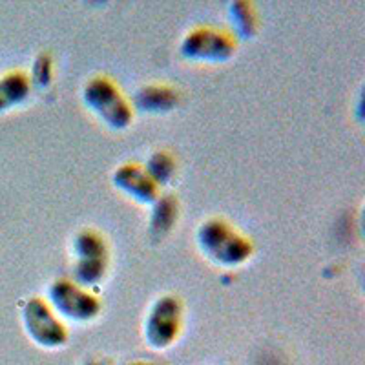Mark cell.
<instances>
[{"instance_id":"cell-1","label":"cell","mask_w":365,"mask_h":365,"mask_svg":"<svg viewBox=\"0 0 365 365\" xmlns=\"http://www.w3.org/2000/svg\"><path fill=\"white\" fill-rule=\"evenodd\" d=\"M195 241L208 262L223 269L243 265L254 252L252 241L221 217L203 221L195 232Z\"/></svg>"},{"instance_id":"cell-2","label":"cell","mask_w":365,"mask_h":365,"mask_svg":"<svg viewBox=\"0 0 365 365\" xmlns=\"http://www.w3.org/2000/svg\"><path fill=\"white\" fill-rule=\"evenodd\" d=\"M83 103L97 119L112 130H125L132 125V101L123 96L120 88L110 77H91L83 88Z\"/></svg>"},{"instance_id":"cell-3","label":"cell","mask_w":365,"mask_h":365,"mask_svg":"<svg viewBox=\"0 0 365 365\" xmlns=\"http://www.w3.org/2000/svg\"><path fill=\"white\" fill-rule=\"evenodd\" d=\"M179 53L195 64H223L236 53V38L210 26H195L182 37Z\"/></svg>"},{"instance_id":"cell-4","label":"cell","mask_w":365,"mask_h":365,"mask_svg":"<svg viewBox=\"0 0 365 365\" xmlns=\"http://www.w3.org/2000/svg\"><path fill=\"white\" fill-rule=\"evenodd\" d=\"M75 283L91 289L97 287L106 276L108 269V245L97 230L84 228L73 237Z\"/></svg>"},{"instance_id":"cell-5","label":"cell","mask_w":365,"mask_h":365,"mask_svg":"<svg viewBox=\"0 0 365 365\" xmlns=\"http://www.w3.org/2000/svg\"><path fill=\"white\" fill-rule=\"evenodd\" d=\"M50 307L61 319H70L77 324L91 322L97 318L103 309L99 298L91 294L90 289L75 283L73 279H55L48 287V299Z\"/></svg>"},{"instance_id":"cell-6","label":"cell","mask_w":365,"mask_h":365,"mask_svg":"<svg viewBox=\"0 0 365 365\" xmlns=\"http://www.w3.org/2000/svg\"><path fill=\"white\" fill-rule=\"evenodd\" d=\"M182 329V305L178 296L166 294L150 305L145 318V340L155 351H165L178 341Z\"/></svg>"},{"instance_id":"cell-7","label":"cell","mask_w":365,"mask_h":365,"mask_svg":"<svg viewBox=\"0 0 365 365\" xmlns=\"http://www.w3.org/2000/svg\"><path fill=\"white\" fill-rule=\"evenodd\" d=\"M24 331L38 347L58 349L66 345L68 329L55 314L50 303L42 298H29L22 307Z\"/></svg>"},{"instance_id":"cell-8","label":"cell","mask_w":365,"mask_h":365,"mask_svg":"<svg viewBox=\"0 0 365 365\" xmlns=\"http://www.w3.org/2000/svg\"><path fill=\"white\" fill-rule=\"evenodd\" d=\"M113 187L119 188L130 200L139 205H152L158 201L159 187L152 181L146 174L145 166L137 165V163H125V165L117 166L115 172L112 174Z\"/></svg>"},{"instance_id":"cell-9","label":"cell","mask_w":365,"mask_h":365,"mask_svg":"<svg viewBox=\"0 0 365 365\" xmlns=\"http://www.w3.org/2000/svg\"><path fill=\"white\" fill-rule=\"evenodd\" d=\"M179 93L166 84H146L133 96L132 106L145 113H168L178 106Z\"/></svg>"},{"instance_id":"cell-10","label":"cell","mask_w":365,"mask_h":365,"mask_svg":"<svg viewBox=\"0 0 365 365\" xmlns=\"http://www.w3.org/2000/svg\"><path fill=\"white\" fill-rule=\"evenodd\" d=\"M31 93L29 75L21 70L6 71L0 75V113L19 108Z\"/></svg>"},{"instance_id":"cell-11","label":"cell","mask_w":365,"mask_h":365,"mask_svg":"<svg viewBox=\"0 0 365 365\" xmlns=\"http://www.w3.org/2000/svg\"><path fill=\"white\" fill-rule=\"evenodd\" d=\"M179 217V203L174 195H159L158 201L152 205L150 214L148 234L154 241H163L172 228L175 227Z\"/></svg>"},{"instance_id":"cell-12","label":"cell","mask_w":365,"mask_h":365,"mask_svg":"<svg viewBox=\"0 0 365 365\" xmlns=\"http://www.w3.org/2000/svg\"><path fill=\"white\" fill-rule=\"evenodd\" d=\"M228 22L232 28V37L237 38H252L257 34V15L256 9L250 2L237 0L228 8Z\"/></svg>"},{"instance_id":"cell-13","label":"cell","mask_w":365,"mask_h":365,"mask_svg":"<svg viewBox=\"0 0 365 365\" xmlns=\"http://www.w3.org/2000/svg\"><path fill=\"white\" fill-rule=\"evenodd\" d=\"M146 174L152 178V181L158 185L159 188L166 187L174 181L175 174H178V163H175V158L166 152V150H159V152H154L146 159L145 165Z\"/></svg>"},{"instance_id":"cell-14","label":"cell","mask_w":365,"mask_h":365,"mask_svg":"<svg viewBox=\"0 0 365 365\" xmlns=\"http://www.w3.org/2000/svg\"><path fill=\"white\" fill-rule=\"evenodd\" d=\"M31 86L48 88L53 81V61L48 53H41L34 61L31 66V75H29Z\"/></svg>"},{"instance_id":"cell-15","label":"cell","mask_w":365,"mask_h":365,"mask_svg":"<svg viewBox=\"0 0 365 365\" xmlns=\"http://www.w3.org/2000/svg\"><path fill=\"white\" fill-rule=\"evenodd\" d=\"M123 365H165V364H158V361H148V360H132L126 361Z\"/></svg>"},{"instance_id":"cell-16","label":"cell","mask_w":365,"mask_h":365,"mask_svg":"<svg viewBox=\"0 0 365 365\" xmlns=\"http://www.w3.org/2000/svg\"><path fill=\"white\" fill-rule=\"evenodd\" d=\"M83 365H106V361H103V360H86Z\"/></svg>"}]
</instances>
